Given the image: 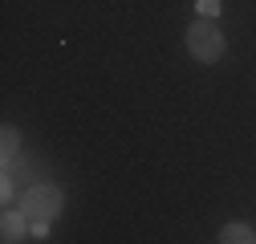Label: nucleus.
<instances>
[{"label":"nucleus","mask_w":256,"mask_h":244,"mask_svg":"<svg viewBox=\"0 0 256 244\" xmlns=\"http://www.w3.org/2000/svg\"><path fill=\"white\" fill-rule=\"evenodd\" d=\"M220 240H224V244H252L256 232H252L248 224H224V228H220Z\"/></svg>","instance_id":"20e7f679"},{"label":"nucleus","mask_w":256,"mask_h":244,"mask_svg":"<svg viewBox=\"0 0 256 244\" xmlns=\"http://www.w3.org/2000/svg\"><path fill=\"white\" fill-rule=\"evenodd\" d=\"M49 236V224H33V240H45Z\"/></svg>","instance_id":"6e6552de"},{"label":"nucleus","mask_w":256,"mask_h":244,"mask_svg":"<svg viewBox=\"0 0 256 244\" xmlns=\"http://www.w3.org/2000/svg\"><path fill=\"white\" fill-rule=\"evenodd\" d=\"M61 204H66V196H61V188H53V183H37V188L24 192V216L33 224H53Z\"/></svg>","instance_id":"f03ea898"},{"label":"nucleus","mask_w":256,"mask_h":244,"mask_svg":"<svg viewBox=\"0 0 256 244\" xmlns=\"http://www.w3.org/2000/svg\"><path fill=\"white\" fill-rule=\"evenodd\" d=\"M0 138H4V167H8V163L16 159V150H20V134H16V126H4Z\"/></svg>","instance_id":"39448f33"},{"label":"nucleus","mask_w":256,"mask_h":244,"mask_svg":"<svg viewBox=\"0 0 256 244\" xmlns=\"http://www.w3.org/2000/svg\"><path fill=\"white\" fill-rule=\"evenodd\" d=\"M224 49H228V41H224V33H220V24H216V20L200 16L196 24H187V53L196 57V61L212 66V61L224 57Z\"/></svg>","instance_id":"f257e3e1"},{"label":"nucleus","mask_w":256,"mask_h":244,"mask_svg":"<svg viewBox=\"0 0 256 244\" xmlns=\"http://www.w3.org/2000/svg\"><path fill=\"white\" fill-rule=\"evenodd\" d=\"M196 8H200V16H208V20H216V16H220V0H200Z\"/></svg>","instance_id":"423d86ee"},{"label":"nucleus","mask_w":256,"mask_h":244,"mask_svg":"<svg viewBox=\"0 0 256 244\" xmlns=\"http://www.w3.org/2000/svg\"><path fill=\"white\" fill-rule=\"evenodd\" d=\"M28 224H33V220H28L24 216V208L20 212H4V216H0V240H8V244H16V240H24V236H33V232H28Z\"/></svg>","instance_id":"7ed1b4c3"},{"label":"nucleus","mask_w":256,"mask_h":244,"mask_svg":"<svg viewBox=\"0 0 256 244\" xmlns=\"http://www.w3.org/2000/svg\"><path fill=\"white\" fill-rule=\"evenodd\" d=\"M0 200L12 204V175H8V171H4V183H0Z\"/></svg>","instance_id":"0eeeda50"}]
</instances>
